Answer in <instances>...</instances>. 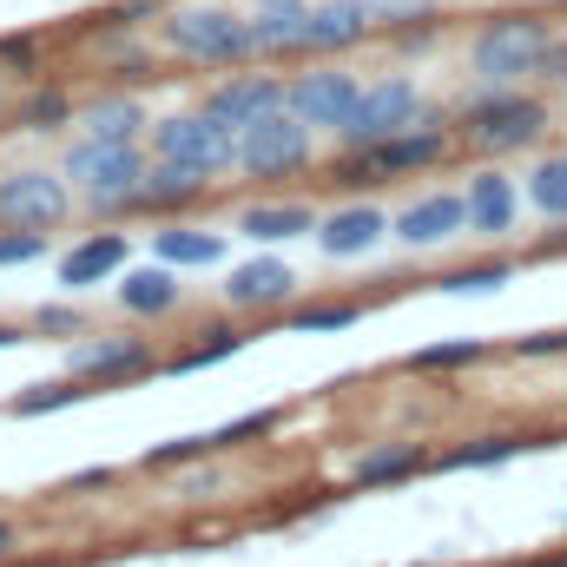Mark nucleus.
<instances>
[{
    "mask_svg": "<svg viewBox=\"0 0 567 567\" xmlns=\"http://www.w3.org/2000/svg\"><path fill=\"white\" fill-rule=\"evenodd\" d=\"M455 145H462L455 140V120L435 106V113L416 120L410 133H390V140H377V145H337V158L323 165V178L343 185V192H377V185H396V178H423V172H435Z\"/></svg>",
    "mask_w": 567,
    "mask_h": 567,
    "instance_id": "1",
    "label": "nucleus"
},
{
    "mask_svg": "<svg viewBox=\"0 0 567 567\" xmlns=\"http://www.w3.org/2000/svg\"><path fill=\"white\" fill-rule=\"evenodd\" d=\"M548 126H555V106L542 93H528V86H475L455 106V140L468 152H488V158L542 145Z\"/></svg>",
    "mask_w": 567,
    "mask_h": 567,
    "instance_id": "2",
    "label": "nucleus"
},
{
    "mask_svg": "<svg viewBox=\"0 0 567 567\" xmlns=\"http://www.w3.org/2000/svg\"><path fill=\"white\" fill-rule=\"evenodd\" d=\"M145 140H80L60 152V172L73 185V198L93 212V218H126L133 212V192L145 178Z\"/></svg>",
    "mask_w": 567,
    "mask_h": 567,
    "instance_id": "3",
    "label": "nucleus"
},
{
    "mask_svg": "<svg viewBox=\"0 0 567 567\" xmlns=\"http://www.w3.org/2000/svg\"><path fill=\"white\" fill-rule=\"evenodd\" d=\"M158 47L192 66H251V13L218 7V0H185L158 13Z\"/></svg>",
    "mask_w": 567,
    "mask_h": 567,
    "instance_id": "4",
    "label": "nucleus"
},
{
    "mask_svg": "<svg viewBox=\"0 0 567 567\" xmlns=\"http://www.w3.org/2000/svg\"><path fill=\"white\" fill-rule=\"evenodd\" d=\"M555 33L561 27L542 20V13H495V20H482L475 40H468L475 86H528L542 73V53L555 47Z\"/></svg>",
    "mask_w": 567,
    "mask_h": 567,
    "instance_id": "5",
    "label": "nucleus"
},
{
    "mask_svg": "<svg viewBox=\"0 0 567 567\" xmlns=\"http://www.w3.org/2000/svg\"><path fill=\"white\" fill-rule=\"evenodd\" d=\"M145 140H152V158L192 165V172H205V178H225V172H238V133H231V126H218L205 106L152 120V133H145Z\"/></svg>",
    "mask_w": 567,
    "mask_h": 567,
    "instance_id": "6",
    "label": "nucleus"
},
{
    "mask_svg": "<svg viewBox=\"0 0 567 567\" xmlns=\"http://www.w3.org/2000/svg\"><path fill=\"white\" fill-rule=\"evenodd\" d=\"M429 113H435V106L423 100V86H416L410 73H383V80H370V86L357 93L350 120H343L330 140L337 145H377V140H390V133H410Z\"/></svg>",
    "mask_w": 567,
    "mask_h": 567,
    "instance_id": "7",
    "label": "nucleus"
},
{
    "mask_svg": "<svg viewBox=\"0 0 567 567\" xmlns=\"http://www.w3.org/2000/svg\"><path fill=\"white\" fill-rule=\"evenodd\" d=\"M310 158H317V126H303L290 106L238 133V172L258 185H284V178L310 172Z\"/></svg>",
    "mask_w": 567,
    "mask_h": 567,
    "instance_id": "8",
    "label": "nucleus"
},
{
    "mask_svg": "<svg viewBox=\"0 0 567 567\" xmlns=\"http://www.w3.org/2000/svg\"><path fill=\"white\" fill-rule=\"evenodd\" d=\"M158 343L140 337V330H100V337H80L66 350V377L93 383V390H120V383H140V377H158Z\"/></svg>",
    "mask_w": 567,
    "mask_h": 567,
    "instance_id": "9",
    "label": "nucleus"
},
{
    "mask_svg": "<svg viewBox=\"0 0 567 567\" xmlns=\"http://www.w3.org/2000/svg\"><path fill=\"white\" fill-rule=\"evenodd\" d=\"M73 185L66 172H47V165H20L0 178V225H20V231H60L73 218Z\"/></svg>",
    "mask_w": 567,
    "mask_h": 567,
    "instance_id": "10",
    "label": "nucleus"
},
{
    "mask_svg": "<svg viewBox=\"0 0 567 567\" xmlns=\"http://www.w3.org/2000/svg\"><path fill=\"white\" fill-rule=\"evenodd\" d=\"M284 106H290V73H271L265 60H251L245 73H225L218 86H205V113H212L218 126H231V133L271 120Z\"/></svg>",
    "mask_w": 567,
    "mask_h": 567,
    "instance_id": "11",
    "label": "nucleus"
},
{
    "mask_svg": "<svg viewBox=\"0 0 567 567\" xmlns=\"http://www.w3.org/2000/svg\"><path fill=\"white\" fill-rule=\"evenodd\" d=\"M357 93H363V73H350L343 60H317V66L290 73V113L303 126H317V133H337L350 120Z\"/></svg>",
    "mask_w": 567,
    "mask_h": 567,
    "instance_id": "12",
    "label": "nucleus"
},
{
    "mask_svg": "<svg viewBox=\"0 0 567 567\" xmlns=\"http://www.w3.org/2000/svg\"><path fill=\"white\" fill-rule=\"evenodd\" d=\"M297 271L271 258V251H258V258H245V265H231L225 284H218V297H225V310H238V317H284L290 303H297Z\"/></svg>",
    "mask_w": 567,
    "mask_h": 567,
    "instance_id": "13",
    "label": "nucleus"
},
{
    "mask_svg": "<svg viewBox=\"0 0 567 567\" xmlns=\"http://www.w3.org/2000/svg\"><path fill=\"white\" fill-rule=\"evenodd\" d=\"M390 238L403 251H442L455 238H468V198L462 192H423L390 218Z\"/></svg>",
    "mask_w": 567,
    "mask_h": 567,
    "instance_id": "14",
    "label": "nucleus"
},
{
    "mask_svg": "<svg viewBox=\"0 0 567 567\" xmlns=\"http://www.w3.org/2000/svg\"><path fill=\"white\" fill-rule=\"evenodd\" d=\"M462 198H468V238H488V245H502V238L515 231V218H522V178H508L502 165H482V172H468Z\"/></svg>",
    "mask_w": 567,
    "mask_h": 567,
    "instance_id": "15",
    "label": "nucleus"
},
{
    "mask_svg": "<svg viewBox=\"0 0 567 567\" xmlns=\"http://www.w3.org/2000/svg\"><path fill=\"white\" fill-rule=\"evenodd\" d=\"M126 258H133V238H126V231H86V238L53 265V278H60V290L86 297V290H100V284L120 278Z\"/></svg>",
    "mask_w": 567,
    "mask_h": 567,
    "instance_id": "16",
    "label": "nucleus"
},
{
    "mask_svg": "<svg viewBox=\"0 0 567 567\" xmlns=\"http://www.w3.org/2000/svg\"><path fill=\"white\" fill-rule=\"evenodd\" d=\"M383 238H390V212L383 205H363V198L357 205H337L330 218H317V251L337 258V265L343 258H370Z\"/></svg>",
    "mask_w": 567,
    "mask_h": 567,
    "instance_id": "17",
    "label": "nucleus"
},
{
    "mask_svg": "<svg viewBox=\"0 0 567 567\" xmlns=\"http://www.w3.org/2000/svg\"><path fill=\"white\" fill-rule=\"evenodd\" d=\"M251 53L258 60L310 53V0H251Z\"/></svg>",
    "mask_w": 567,
    "mask_h": 567,
    "instance_id": "18",
    "label": "nucleus"
},
{
    "mask_svg": "<svg viewBox=\"0 0 567 567\" xmlns=\"http://www.w3.org/2000/svg\"><path fill=\"white\" fill-rule=\"evenodd\" d=\"M212 185H218V178H205V172H192V165L152 158V165H145V178H140V192H133V212H152V218H185Z\"/></svg>",
    "mask_w": 567,
    "mask_h": 567,
    "instance_id": "19",
    "label": "nucleus"
},
{
    "mask_svg": "<svg viewBox=\"0 0 567 567\" xmlns=\"http://www.w3.org/2000/svg\"><path fill=\"white\" fill-rule=\"evenodd\" d=\"M370 33H377V20L363 0H310V53L317 60H343Z\"/></svg>",
    "mask_w": 567,
    "mask_h": 567,
    "instance_id": "20",
    "label": "nucleus"
},
{
    "mask_svg": "<svg viewBox=\"0 0 567 567\" xmlns=\"http://www.w3.org/2000/svg\"><path fill=\"white\" fill-rule=\"evenodd\" d=\"M317 205L310 198H258L231 218V231H245L251 245H284V238H317Z\"/></svg>",
    "mask_w": 567,
    "mask_h": 567,
    "instance_id": "21",
    "label": "nucleus"
},
{
    "mask_svg": "<svg viewBox=\"0 0 567 567\" xmlns=\"http://www.w3.org/2000/svg\"><path fill=\"white\" fill-rule=\"evenodd\" d=\"M152 258L172 265V271H212V265H225V231H205L192 218H158Z\"/></svg>",
    "mask_w": 567,
    "mask_h": 567,
    "instance_id": "22",
    "label": "nucleus"
},
{
    "mask_svg": "<svg viewBox=\"0 0 567 567\" xmlns=\"http://www.w3.org/2000/svg\"><path fill=\"white\" fill-rule=\"evenodd\" d=\"M185 303V284L172 265H133V271H120V310L126 317H172Z\"/></svg>",
    "mask_w": 567,
    "mask_h": 567,
    "instance_id": "23",
    "label": "nucleus"
},
{
    "mask_svg": "<svg viewBox=\"0 0 567 567\" xmlns=\"http://www.w3.org/2000/svg\"><path fill=\"white\" fill-rule=\"evenodd\" d=\"M423 468H435V455H429L423 442H377V449L357 455L350 482L357 488H396V482H416Z\"/></svg>",
    "mask_w": 567,
    "mask_h": 567,
    "instance_id": "24",
    "label": "nucleus"
},
{
    "mask_svg": "<svg viewBox=\"0 0 567 567\" xmlns=\"http://www.w3.org/2000/svg\"><path fill=\"white\" fill-rule=\"evenodd\" d=\"M73 126H80L86 140H145V133H152V113H145L140 93H100V100L80 106Z\"/></svg>",
    "mask_w": 567,
    "mask_h": 567,
    "instance_id": "25",
    "label": "nucleus"
},
{
    "mask_svg": "<svg viewBox=\"0 0 567 567\" xmlns=\"http://www.w3.org/2000/svg\"><path fill=\"white\" fill-rule=\"evenodd\" d=\"M251 343V330L245 323H212V330H198L185 350H172L165 363H158V377H192V370H212V363H231L238 350Z\"/></svg>",
    "mask_w": 567,
    "mask_h": 567,
    "instance_id": "26",
    "label": "nucleus"
},
{
    "mask_svg": "<svg viewBox=\"0 0 567 567\" xmlns=\"http://www.w3.org/2000/svg\"><path fill=\"white\" fill-rule=\"evenodd\" d=\"M73 120H80L73 93H66V86H40V80H33V93L7 113V126H13V133H66Z\"/></svg>",
    "mask_w": 567,
    "mask_h": 567,
    "instance_id": "27",
    "label": "nucleus"
},
{
    "mask_svg": "<svg viewBox=\"0 0 567 567\" xmlns=\"http://www.w3.org/2000/svg\"><path fill=\"white\" fill-rule=\"evenodd\" d=\"M475 363H488L482 337H449V343H423V350L403 357L410 377H455V370H475Z\"/></svg>",
    "mask_w": 567,
    "mask_h": 567,
    "instance_id": "28",
    "label": "nucleus"
},
{
    "mask_svg": "<svg viewBox=\"0 0 567 567\" xmlns=\"http://www.w3.org/2000/svg\"><path fill=\"white\" fill-rule=\"evenodd\" d=\"M522 198H528L548 225H567V152H548V158H535V165H528Z\"/></svg>",
    "mask_w": 567,
    "mask_h": 567,
    "instance_id": "29",
    "label": "nucleus"
},
{
    "mask_svg": "<svg viewBox=\"0 0 567 567\" xmlns=\"http://www.w3.org/2000/svg\"><path fill=\"white\" fill-rule=\"evenodd\" d=\"M522 449H528V435L495 429V435H468V442L442 449V455H435V468H502V462H515Z\"/></svg>",
    "mask_w": 567,
    "mask_h": 567,
    "instance_id": "30",
    "label": "nucleus"
},
{
    "mask_svg": "<svg viewBox=\"0 0 567 567\" xmlns=\"http://www.w3.org/2000/svg\"><path fill=\"white\" fill-rule=\"evenodd\" d=\"M350 323H363V303H357V297H310V303H290V310H284V330H303V337H317V330H350Z\"/></svg>",
    "mask_w": 567,
    "mask_h": 567,
    "instance_id": "31",
    "label": "nucleus"
},
{
    "mask_svg": "<svg viewBox=\"0 0 567 567\" xmlns=\"http://www.w3.org/2000/svg\"><path fill=\"white\" fill-rule=\"evenodd\" d=\"M93 396V383H80V377H60V383H33V390H20L7 410L13 416H53V410H73V403H86Z\"/></svg>",
    "mask_w": 567,
    "mask_h": 567,
    "instance_id": "32",
    "label": "nucleus"
},
{
    "mask_svg": "<svg viewBox=\"0 0 567 567\" xmlns=\"http://www.w3.org/2000/svg\"><path fill=\"white\" fill-rule=\"evenodd\" d=\"M218 455V442H212V429H198V435H172V442H152L140 455V468H185V462H212Z\"/></svg>",
    "mask_w": 567,
    "mask_h": 567,
    "instance_id": "33",
    "label": "nucleus"
},
{
    "mask_svg": "<svg viewBox=\"0 0 567 567\" xmlns=\"http://www.w3.org/2000/svg\"><path fill=\"white\" fill-rule=\"evenodd\" d=\"M508 278H515V258H482V265L449 271V278H442V290H449V297H488V290H502Z\"/></svg>",
    "mask_w": 567,
    "mask_h": 567,
    "instance_id": "34",
    "label": "nucleus"
},
{
    "mask_svg": "<svg viewBox=\"0 0 567 567\" xmlns=\"http://www.w3.org/2000/svg\"><path fill=\"white\" fill-rule=\"evenodd\" d=\"M284 423V410H245V416H231V423L212 429V442H218V455H231V449H245V442H271Z\"/></svg>",
    "mask_w": 567,
    "mask_h": 567,
    "instance_id": "35",
    "label": "nucleus"
},
{
    "mask_svg": "<svg viewBox=\"0 0 567 567\" xmlns=\"http://www.w3.org/2000/svg\"><path fill=\"white\" fill-rule=\"evenodd\" d=\"M363 7H370L377 33H403V27H423L442 13V0H363Z\"/></svg>",
    "mask_w": 567,
    "mask_h": 567,
    "instance_id": "36",
    "label": "nucleus"
},
{
    "mask_svg": "<svg viewBox=\"0 0 567 567\" xmlns=\"http://www.w3.org/2000/svg\"><path fill=\"white\" fill-rule=\"evenodd\" d=\"M27 323H33V337H53V343L60 337H86V310L80 303H33Z\"/></svg>",
    "mask_w": 567,
    "mask_h": 567,
    "instance_id": "37",
    "label": "nucleus"
},
{
    "mask_svg": "<svg viewBox=\"0 0 567 567\" xmlns=\"http://www.w3.org/2000/svg\"><path fill=\"white\" fill-rule=\"evenodd\" d=\"M40 258H47V231H20V225H0V271L40 265Z\"/></svg>",
    "mask_w": 567,
    "mask_h": 567,
    "instance_id": "38",
    "label": "nucleus"
},
{
    "mask_svg": "<svg viewBox=\"0 0 567 567\" xmlns=\"http://www.w3.org/2000/svg\"><path fill=\"white\" fill-rule=\"evenodd\" d=\"M0 73H13V80H40V40L33 33H7L0 40Z\"/></svg>",
    "mask_w": 567,
    "mask_h": 567,
    "instance_id": "39",
    "label": "nucleus"
},
{
    "mask_svg": "<svg viewBox=\"0 0 567 567\" xmlns=\"http://www.w3.org/2000/svg\"><path fill=\"white\" fill-rule=\"evenodd\" d=\"M158 13H165V0H113L106 27H133V33H140L145 20H158Z\"/></svg>",
    "mask_w": 567,
    "mask_h": 567,
    "instance_id": "40",
    "label": "nucleus"
},
{
    "mask_svg": "<svg viewBox=\"0 0 567 567\" xmlns=\"http://www.w3.org/2000/svg\"><path fill=\"white\" fill-rule=\"evenodd\" d=\"M515 357H567V330H535V337H515Z\"/></svg>",
    "mask_w": 567,
    "mask_h": 567,
    "instance_id": "41",
    "label": "nucleus"
},
{
    "mask_svg": "<svg viewBox=\"0 0 567 567\" xmlns=\"http://www.w3.org/2000/svg\"><path fill=\"white\" fill-rule=\"evenodd\" d=\"M113 482H120V468H106V462H100V468L66 475V482H60V495H93V488H113Z\"/></svg>",
    "mask_w": 567,
    "mask_h": 567,
    "instance_id": "42",
    "label": "nucleus"
},
{
    "mask_svg": "<svg viewBox=\"0 0 567 567\" xmlns=\"http://www.w3.org/2000/svg\"><path fill=\"white\" fill-rule=\"evenodd\" d=\"M542 86H567V33H555V47L542 53V73H535Z\"/></svg>",
    "mask_w": 567,
    "mask_h": 567,
    "instance_id": "43",
    "label": "nucleus"
},
{
    "mask_svg": "<svg viewBox=\"0 0 567 567\" xmlns=\"http://www.w3.org/2000/svg\"><path fill=\"white\" fill-rule=\"evenodd\" d=\"M218 482H225L218 468H192V475L178 482V495H185V502H205V495H218Z\"/></svg>",
    "mask_w": 567,
    "mask_h": 567,
    "instance_id": "44",
    "label": "nucleus"
},
{
    "mask_svg": "<svg viewBox=\"0 0 567 567\" xmlns=\"http://www.w3.org/2000/svg\"><path fill=\"white\" fill-rule=\"evenodd\" d=\"M20 343H33V323H0V350H20Z\"/></svg>",
    "mask_w": 567,
    "mask_h": 567,
    "instance_id": "45",
    "label": "nucleus"
},
{
    "mask_svg": "<svg viewBox=\"0 0 567 567\" xmlns=\"http://www.w3.org/2000/svg\"><path fill=\"white\" fill-rule=\"evenodd\" d=\"M13 548H20V535H13V522H7V515H0V561H7V555H13Z\"/></svg>",
    "mask_w": 567,
    "mask_h": 567,
    "instance_id": "46",
    "label": "nucleus"
},
{
    "mask_svg": "<svg viewBox=\"0 0 567 567\" xmlns=\"http://www.w3.org/2000/svg\"><path fill=\"white\" fill-rule=\"evenodd\" d=\"M508 567H567V555H535V561H508Z\"/></svg>",
    "mask_w": 567,
    "mask_h": 567,
    "instance_id": "47",
    "label": "nucleus"
},
{
    "mask_svg": "<svg viewBox=\"0 0 567 567\" xmlns=\"http://www.w3.org/2000/svg\"><path fill=\"white\" fill-rule=\"evenodd\" d=\"M555 7H567V0H555Z\"/></svg>",
    "mask_w": 567,
    "mask_h": 567,
    "instance_id": "48",
    "label": "nucleus"
}]
</instances>
